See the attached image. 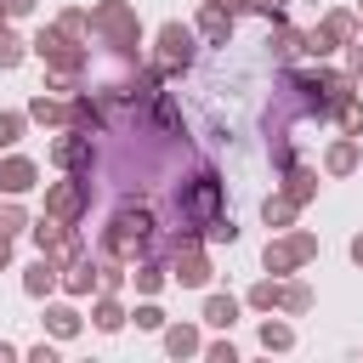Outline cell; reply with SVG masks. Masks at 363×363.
<instances>
[{
  "label": "cell",
  "mask_w": 363,
  "mask_h": 363,
  "mask_svg": "<svg viewBox=\"0 0 363 363\" xmlns=\"http://www.w3.org/2000/svg\"><path fill=\"white\" fill-rule=\"evenodd\" d=\"M204 357H210V363H233V357H238V352H233V346H227V340H216V346H210V352H204Z\"/></svg>",
  "instance_id": "obj_30"
},
{
  "label": "cell",
  "mask_w": 363,
  "mask_h": 363,
  "mask_svg": "<svg viewBox=\"0 0 363 363\" xmlns=\"http://www.w3.org/2000/svg\"><path fill=\"white\" fill-rule=\"evenodd\" d=\"M130 318H136V329H164V312L159 306H136Z\"/></svg>",
  "instance_id": "obj_29"
},
{
  "label": "cell",
  "mask_w": 363,
  "mask_h": 363,
  "mask_svg": "<svg viewBox=\"0 0 363 363\" xmlns=\"http://www.w3.org/2000/svg\"><path fill=\"white\" fill-rule=\"evenodd\" d=\"M23 136V113H0V147H11Z\"/></svg>",
  "instance_id": "obj_28"
},
{
  "label": "cell",
  "mask_w": 363,
  "mask_h": 363,
  "mask_svg": "<svg viewBox=\"0 0 363 363\" xmlns=\"http://www.w3.org/2000/svg\"><path fill=\"white\" fill-rule=\"evenodd\" d=\"M346 68H352V79H363V45H352V57H346Z\"/></svg>",
  "instance_id": "obj_32"
},
{
  "label": "cell",
  "mask_w": 363,
  "mask_h": 363,
  "mask_svg": "<svg viewBox=\"0 0 363 363\" xmlns=\"http://www.w3.org/2000/svg\"><path fill=\"white\" fill-rule=\"evenodd\" d=\"M329 176H346V170H357V136H340L335 147H329Z\"/></svg>",
  "instance_id": "obj_13"
},
{
  "label": "cell",
  "mask_w": 363,
  "mask_h": 363,
  "mask_svg": "<svg viewBox=\"0 0 363 363\" xmlns=\"http://www.w3.org/2000/svg\"><path fill=\"white\" fill-rule=\"evenodd\" d=\"M28 357H34V363H57V346H45V340H40V346H28Z\"/></svg>",
  "instance_id": "obj_31"
},
{
  "label": "cell",
  "mask_w": 363,
  "mask_h": 363,
  "mask_svg": "<svg viewBox=\"0 0 363 363\" xmlns=\"http://www.w3.org/2000/svg\"><path fill=\"white\" fill-rule=\"evenodd\" d=\"M57 272H62V261H57V255H45V250H40V261H34V267H28V278H23V289H28V295H51V289H57V284H62V278H57Z\"/></svg>",
  "instance_id": "obj_7"
},
{
  "label": "cell",
  "mask_w": 363,
  "mask_h": 363,
  "mask_svg": "<svg viewBox=\"0 0 363 363\" xmlns=\"http://www.w3.org/2000/svg\"><path fill=\"white\" fill-rule=\"evenodd\" d=\"M352 34H357V17H352V11H329V17H323L312 34H306V51H312V57H323V51L346 45Z\"/></svg>",
  "instance_id": "obj_4"
},
{
  "label": "cell",
  "mask_w": 363,
  "mask_h": 363,
  "mask_svg": "<svg viewBox=\"0 0 363 363\" xmlns=\"http://www.w3.org/2000/svg\"><path fill=\"white\" fill-rule=\"evenodd\" d=\"M250 306H261V312L284 306V284H272V278H267V284H255V289H250Z\"/></svg>",
  "instance_id": "obj_19"
},
{
  "label": "cell",
  "mask_w": 363,
  "mask_h": 363,
  "mask_svg": "<svg viewBox=\"0 0 363 363\" xmlns=\"http://www.w3.org/2000/svg\"><path fill=\"white\" fill-rule=\"evenodd\" d=\"M6 357H17V346H6V340H0V363H6Z\"/></svg>",
  "instance_id": "obj_37"
},
{
  "label": "cell",
  "mask_w": 363,
  "mask_h": 363,
  "mask_svg": "<svg viewBox=\"0 0 363 363\" xmlns=\"http://www.w3.org/2000/svg\"><path fill=\"white\" fill-rule=\"evenodd\" d=\"M0 187H6L11 199L28 193V187H34V164H28V159H6V164H0Z\"/></svg>",
  "instance_id": "obj_9"
},
{
  "label": "cell",
  "mask_w": 363,
  "mask_h": 363,
  "mask_svg": "<svg viewBox=\"0 0 363 363\" xmlns=\"http://www.w3.org/2000/svg\"><path fill=\"white\" fill-rule=\"evenodd\" d=\"M45 329H51L57 340H68V335H79V312H74V306H51V312H45Z\"/></svg>",
  "instance_id": "obj_14"
},
{
  "label": "cell",
  "mask_w": 363,
  "mask_h": 363,
  "mask_svg": "<svg viewBox=\"0 0 363 363\" xmlns=\"http://www.w3.org/2000/svg\"><path fill=\"white\" fill-rule=\"evenodd\" d=\"M312 255H318V238H312V233H289V238L267 244V272H295V267H306Z\"/></svg>",
  "instance_id": "obj_2"
},
{
  "label": "cell",
  "mask_w": 363,
  "mask_h": 363,
  "mask_svg": "<svg viewBox=\"0 0 363 363\" xmlns=\"http://www.w3.org/2000/svg\"><path fill=\"white\" fill-rule=\"evenodd\" d=\"M261 346H267V352H289V346H295V329H289V323H261Z\"/></svg>",
  "instance_id": "obj_17"
},
{
  "label": "cell",
  "mask_w": 363,
  "mask_h": 363,
  "mask_svg": "<svg viewBox=\"0 0 363 363\" xmlns=\"http://www.w3.org/2000/svg\"><path fill=\"white\" fill-rule=\"evenodd\" d=\"M91 28H102V34H108V45H113V51H125V57H136V45H142L136 11H130L125 0H102V6L91 11Z\"/></svg>",
  "instance_id": "obj_1"
},
{
  "label": "cell",
  "mask_w": 363,
  "mask_h": 363,
  "mask_svg": "<svg viewBox=\"0 0 363 363\" xmlns=\"http://www.w3.org/2000/svg\"><path fill=\"white\" fill-rule=\"evenodd\" d=\"M159 284H164V267H153V261H142V267H136V289H142V295H153Z\"/></svg>",
  "instance_id": "obj_23"
},
{
  "label": "cell",
  "mask_w": 363,
  "mask_h": 363,
  "mask_svg": "<svg viewBox=\"0 0 363 363\" xmlns=\"http://www.w3.org/2000/svg\"><path fill=\"white\" fill-rule=\"evenodd\" d=\"M85 204H91V176H74V182H62V187L45 193V210H51L57 221H79Z\"/></svg>",
  "instance_id": "obj_3"
},
{
  "label": "cell",
  "mask_w": 363,
  "mask_h": 363,
  "mask_svg": "<svg viewBox=\"0 0 363 363\" xmlns=\"http://www.w3.org/2000/svg\"><path fill=\"white\" fill-rule=\"evenodd\" d=\"M199 34L216 40V45H227V40H233V11H227L221 0H210V6L199 11Z\"/></svg>",
  "instance_id": "obj_6"
},
{
  "label": "cell",
  "mask_w": 363,
  "mask_h": 363,
  "mask_svg": "<svg viewBox=\"0 0 363 363\" xmlns=\"http://www.w3.org/2000/svg\"><path fill=\"white\" fill-rule=\"evenodd\" d=\"M0 28H6V6H0Z\"/></svg>",
  "instance_id": "obj_39"
},
{
  "label": "cell",
  "mask_w": 363,
  "mask_h": 363,
  "mask_svg": "<svg viewBox=\"0 0 363 363\" xmlns=\"http://www.w3.org/2000/svg\"><path fill=\"white\" fill-rule=\"evenodd\" d=\"M335 113H340V125H346V136H357V130H363V108H357V96H346V102H340Z\"/></svg>",
  "instance_id": "obj_25"
},
{
  "label": "cell",
  "mask_w": 363,
  "mask_h": 363,
  "mask_svg": "<svg viewBox=\"0 0 363 363\" xmlns=\"http://www.w3.org/2000/svg\"><path fill=\"white\" fill-rule=\"evenodd\" d=\"M352 261H357V267H363V233H357V238H352Z\"/></svg>",
  "instance_id": "obj_36"
},
{
  "label": "cell",
  "mask_w": 363,
  "mask_h": 363,
  "mask_svg": "<svg viewBox=\"0 0 363 363\" xmlns=\"http://www.w3.org/2000/svg\"><path fill=\"white\" fill-rule=\"evenodd\" d=\"M255 11H267V17H284V0H250Z\"/></svg>",
  "instance_id": "obj_34"
},
{
  "label": "cell",
  "mask_w": 363,
  "mask_h": 363,
  "mask_svg": "<svg viewBox=\"0 0 363 363\" xmlns=\"http://www.w3.org/2000/svg\"><path fill=\"white\" fill-rule=\"evenodd\" d=\"M6 261H11V238L0 233V267H6Z\"/></svg>",
  "instance_id": "obj_35"
},
{
  "label": "cell",
  "mask_w": 363,
  "mask_h": 363,
  "mask_svg": "<svg viewBox=\"0 0 363 363\" xmlns=\"http://www.w3.org/2000/svg\"><path fill=\"white\" fill-rule=\"evenodd\" d=\"M23 227H28V216H23L17 204H0V233H6V238H17Z\"/></svg>",
  "instance_id": "obj_26"
},
{
  "label": "cell",
  "mask_w": 363,
  "mask_h": 363,
  "mask_svg": "<svg viewBox=\"0 0 363 363\" xmlns=\"http://www.w3.org/2000/svg\"><path fill=\"white\" fill-rule=\"evenodd\" d=\"M17 62H23V40L0 28V68H17Z\"/></svg>",
  "instance_id": "obj_27"
},
{
  "label": "cell",
  "mask_w": 363,
  "mask_h": 363,
  "mask_svg": "<svg viewBox=\"0 0 363 363\" xmlns=\"http://www.w3.org/2000/svg\"><path fill=\"white\" fill-rule=\"evenodd\" d=\"M295 210H301V204H295L289 193H284V199H267V204H261V216H267V227H284V221H289Z\"/></svg>",
  "instance_id": "obj_18"
},
{
  "label": "cell",
  "mask_w": 363,
  "mask_h": 363,
  "mask_svg": "<svg viewBox=\"0 0 363 363\" xmlns=\"http://www.w3.org/2000/svg\"><path fill=\"white\" fill-rule=\"evenodd\" d=\"M221 6H227V11H238V6H250V0H221Z\"/></svg>",
  "instance_id": "obj_38"
},
{
  "label": "cell",
  "mask_w": 363,
  "mask_h": 363,
  "mask_svg": "<svg viewBox=\"0 0 363 363\" xmlns=\"http://www.w3.org/2000/svg\"><path fill=\"white\" fill-rule=\"evenodd\" d=\"M91 318H96V329H102V335H113V329L125 323V312H119V301H96V312H91Z\"/></svg>",
  "instance_id": "obj_22"
},
{
  "label": "cell",
  "mask_w": 363,
  "mask_h": 363,
  "mask_svg": "<svg viewBox=\"0 0 363 363\" xmlns=\"http://www.w3.org/2000/svg\"><path fill=\"white\" fill-rule=\"evenodd\" d=\"M62 289H68V295H91V289H96V261H85V255H79V261H68Z\"/></svg>",
  "instance_id": "obj_10"
},
{
  "label": "cell",
  "mask_w": 363,
  "mask_h": 363,
  "mask_svg": "<svg viewBox=\"0 0 363 363\" xmlns=\"http://www.w3.org/2000/svg\"><path fill=\"white\" fill-rule=\"evenodd\" d=\"M312 193H318V176H312V170H289V199H295V204H306Z\"/></svg>",
  "instance_id": "obj_20"
},
{
  "label": "cell",
  "mask_w": 363,
  "mask_h": 363,
  "mask_svg": "<svg viewBox=\"0 0 363 363\" xmlns=\"http://www.w3.org/2000/svg\"><path fill=\"white\" fill-rule=\"evenodd\" d=\"M204 238H210V244H233V238H238L233 216H210V221H204Z\"/></svg>",
  "instance_id": "obj_21"
},
{
  "label": "cell",
  "mask_w": 363,
  "mask_h": 363,
  "mask_svg": "<svg viewBox=\"0 0 363 363\" xmlns=\"http://www.w3.org/2000/svg\"><path fill=\"white\" fill-rule=\"evenodd\" d=\"M68 125H79V130H96V125H102L96 102H91V96H74V102H68Z\"/></svg>",
  "instance_id": "obj_15"
},
{
  "label": "cell",
  "mask_w": 363,
  "mask_h": 363,
  "mask_svg": "<svg viewBox=\"0 0 363 363\" xmlns=\"http://www.w3.org/2000/svg\"><path fill=\"white\" fill-rule=\"evenodd\" d=\"M51 159H57L62 170H85V164H91V136H62V142H51Z\"/></svg>",
  "instance_id": "obj_8"
},
{
  "label": "cell",
  "mask_w": 363,
  "mask_h": 363,
  "mask_svg": "<svg viewBox=\"0 0 363 363\" xmlns=\"http://www.w3.org/2000/svg\"><path fill=\"white\" fill-rule=\"evenodd\" d=\"M204 323H210V329H233V323H238V301H233V295H210V301H204Z\"/></svg>",
  "instance_id": "obj_11"
},
{
  "label": "cell",
  "mask_w": 363,
  "mask_h": 363,
  "mask_svg": "<svg viewBox=\"0 0 363 363\" xmlns=\"http://www.w3.org/2000/svg\"><path fill=\"white\" fill-rule=\"evenodd\" d=\"M28 119H40V125H62V119H68V108H62V102H51V96H34V102H28Z\"/></svg>",
  "instance_id": "obj_16"
},
{
  "label": "cell",
  "mask_w": 363,
  "mask_h": 363,
  "mask_svg": "<svg viewBox=\"0 0 363 363\" xmlns=\"http://www.w3.org/2000/svg\"><path fill=\"white\" fill-rule=\"evenodd\" d=\"M312 306V289L306 284H284V312H306Z\"/></svg>",
  "instance_id": "obj_24"
},
{
  "label": "cell",
  "mask_w": 363,
  "mask_h": 363,
  "mask_svg": "<svg viewBox=\"0 0 363 363\" xmlns=\"http://www.w3.org/2000/svg\"><path fill=\"white\" fill-rule=\"evenodd\" d=\"M164 352H170V357H193V352H199V329H193V323H170V329H164Z\"/></svg>",
  "instance_id": "obj_12"
},
{
  "label": "cell",
  "mask_w": 363,
  "mask_h": 363,
  "mask_svg": "<svg viewBox=\"0 0 363 363\" xmlns=\"http://www.w3.org/2000/svg\"><path fill=\"white\" fill-rule=\"evenodd\" d=\"M159 57H164V68H187V62H193V28L164 23V28H159Z\"/></svg>",
  "instance_id": "obj_5"
},
{
  "label": "cell",
  "mask_w": 363,
  "mask_h": 363,
  "mask_svg": "<svg viewBox=\"0 0 363 363\" xmlns=\"http://www.w3.org/2000/svg\"><path fill=\"white\" fill-rule=\"evenodd\" d=\"M6 6V17H23V11H34V0H0Z\"/></svg>",
  "instance_id": "obj_33"
}]
</instances>
